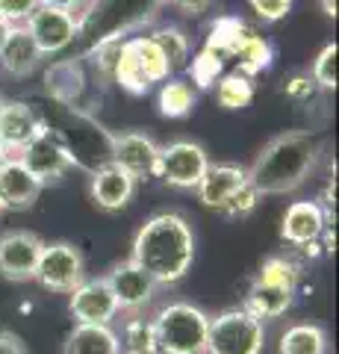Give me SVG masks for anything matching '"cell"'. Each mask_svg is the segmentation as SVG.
Masks as SVG:
<instances>
[{
    "instance_id": "5bb4252c",
    "label": "cell",
    "mask_w": 339,
    "mask_h": 354,
    "mask_svg": "<svg viewBox=\"0 0 339 354\" xmlns=\"http://www.w3.org/2000/svg\"><path fill=\"white\" fill-rule=\"evenodd\" d=\"M104 278L115 295L118 310H127V313H139L142 307H148L159 290V283L148 272H142L133 260L113 266V272L104 274Z\"/></svg>"
},
{
    "instance_id": "ee69618b",
    "label": "cell",
    "mask_w": 339,
    "mask_h": 354,
    "mask_svg": "<svg viewBox=\"0 0 339 354\" xmlns=\"http://www.w3.org/2000/svg\"><path fill=\"white\" fill-rule=\"evenodd\" d=\"M0 101H3V97H0Z\"/></svg>"
},
{
    "instance_id": "d590c367",
    "label": "cell",
    "mask_w": 339,
    "mask_h": 354,
    "mask_svg": "<svg viewBox=\"0 0 339 354\" xmlns=\"http://www.w3.org/2000/svg\"><path fill=\"white\" fill-rule=\"evenodd\" d=\"M283 92H287L292 101H310L316 95V83L310 74H292L283 80Z\"/></svg>"
},
{
    "instance_id": "7402d4cb",
    "label": "cell",
    "mask_w": 339,
    "mask_h": 354,
    "mask_svg": "<svg viewBox=\"0 0 339 354\" xmlns=\"http://www.w3.org/2000/svg\"><path fill=\"white\" fill-rule=\"evenodd\" d=\"M295 301V292L289 290H280V286H271V283H262V281H251L248 286V295H245V310L251 316H257L260 322L266 319H280L283 313H289V307Z\"/></svg>"
},
{
    "instance_id": "d4e9b609",
    "label": "cell",
    "mask_w": 339,
    "mask_h": 354,
    "mask_svg": "<svg viewBox=\"0 0 339 354\" xmlns=\"http://www.w3.org/2000/svg\"><path fill=\"white\" fill-rule=\"evenodd\" d=\"M280 354H327V334L322 325L298 322L280 334Z\"/></svg>"
},
{
    "instance_id": "836d02e7",
    "label": "cell",
    "mask_w": 339,
    "mask_h": 354,
    "mask_svg": "<svg viewBox=\"0 0 339 354\" xmlns=\"http://www.w3.org/2000/svg\"><path fill=\"white\" fill-rule=\"evenodd\" d=\"M39 6H41L39 0H0V18H3L9 27H24L27 18L36 12Z\"/></svg>"
},
{
    "instance_id": "d6986e66",
    "label": "cell",
    "mask_w": 339,
    "mask_h": 354,
    "mask_svg": "<svg viewBox=\"0 0 339 354\" xmlns=\"http://www.w3.org/2000/svg\"><path fill=\"white\" fill-rule=\"evenodd\" d=\"M41 50L36 48V41L30 39V32L24 27H12L9 36L0 48V71L15 77V80H24L41 65Z\"/></svg>"
},
{
    "instance_id": "6da1fadb",
    "label": "cell",
    "mask_w": 339,
    "mask_h": 354,
    "mask_svg": "<svg viewBox=\"0 0 339 354\" xmlns=\"http://www.w3.org/2000/svg\"><path fill=\"white\" fill-rule=\"evenodd\" d=\"M133 260L159 286H171L186 278L195 263V234L183 213L162 209L154 213L133 236Z\"/></svg>"
},
{
    "instance_id": "603a6c76",
    "label": "cell",
    "mask_w": 339,
    "mask_h": 354,
    "mask_svg": "<svg viewBox=\"0 0 339 354\" xmlns=\"http://www.w3.org/2000/svg\"><path fill=\"white\" fill-rule=\"evenodd\" d=\"M248 32H251V30H248V24H245L242 18L218 15L213 24H210V32H206L204 48L213 50V53H218L222 59H233L236 50H239V44L245 41Z\"/></svg>"
},
{
    "instance_id": "52a82bcc",
    "label": "cell",
    "mask_w": 339,
    "mask_h": 354,
    "mask_svg": "<svg viewBox=\"0 0 339 354\" xmlns=\"http://www.w3.org/2000/svg\"><path fill=\"white\" fill-rule=\"evenodd\" d=\"M206 169H210V153L201 142L174 139L168 145H159L157 177L171 189H195Z\"/></svg>"
},
{
    "instance_id": "2e32d148",
    "label": "cell",
    "mask_w": 339,
    "mask_h": 354,
    "mask_svg": "<svg viewBox=\"0 0 339 354\" xmlns=\"http://www.w3.org/2000/svg\"><path fill=\"white\" fill-rule=\"evenodd\" d=\"M139 183L130 177L124 169H118L115 162H106L101 169L89 174V195L95 207L106 209V213H118L136 198Z\"/></svg>"
},
{
    "instance_id": "e575fe53",
    "label": "cell",
    "mask_w": 339,
    "mask_h": 354,
    "mask_svg": "<svg viewBox=\"0 0 339 354\" xmlns=\"http://www.w3.org/2000/svg\"><path fill=\"white\" fill-rule=\"evenodd\" d=\"M292 3L295 0H248V6L254 9V15L260 21H269V24L287 18L292 12Z\"/></svg>"
},
{
    "instance_id": "44dd1931",
    "label": "cell",
    "mask_w": 339,
    "mask_h": 354,
    "mask_svg": "<svg viewBox=\"0 0 339 354\" xmlns=\"http://www.w3.org/2000/svg\"><path fill=\"white\" fill-rule=\"evenodd\" d=\"M62 354H122L118 330L113 325H74Z\"/></svg>"
},
{
    "instance_id": "277c9868",
    "label": "cell",
    "mask_w": 339,
    "mask_h": 354,
    "mask_svg": "<svg viewBox=\"0 0 339 354\" xmlns=\"http://www.w3.org/2000/svg\"><path fill=\"white\" fill-rule=\"evenodd\" d=\"M171 77V68L162 57L159 44L145 32V36H130L122 39L118 59L113 65L109 80L122 86L130 95H145L154 83H166Z\"/></svg>"
},
{
    "instance_id": "8fae6325",
    "label": "cell",
    "mask_w": 339,
    "mask_h": 354,
    "mask_svg": "<svg viewBox=\"0 0 339 354\" xmlns=\"http://www.w3.org/2000/svg\"><path fill=\"white\" fill-rule=\"evenodd\" d=\"M45 242L32 230H6L0 234V278L24 283L36 278V266Z\"/></svg>"
},
{
    "instance_id": "60d3db41",
    "label": "cell",
    "mask_w": 339,
    "mask_h": 354,
    "mask_svg": "<svg viewBox=\"0 0 339 354\" xmlns=\"http://www.w3.org/2000/svg\"><path fill=\"white\" fill-rule=\"evenodd\" d=\"M9 30H12V27H9L6 21L0 18V48H3V41H6V36H9Z\"/></svg>"
},
{
    "instance_id": "4dcf8cb0",
    "label": "cell",
    "mask_w": 339,
    "mask_h": 354,
    "mask_svg": "<svg viewBox=\"0 0 339 354\" xmlns=\"http://www.w3.org/2000/svg\"><path fill=\"white\" fill-rule=\"evenodd\" d=\"M186 71H189V83H195V92H198V88H213L218 77L224 74V59L218 57V53L201 48L189 59Z\"/></svg>"
},
{
    "instance_id": "cb8c5ba5",
    "label": "cell",
    "mask_w": 339,
    "mask_h": 354,
    "mask_svg": "<svg viewBox=\"0 0 339 354\" xmlns=\"http://www.w3.org/2000/svg\"><path fill=\"white\" fill-rule=\"evenodd\" d=\"M195 104H198V92L189 80L183 77H168L166 83H159L157 92V106L162 118H186L192 115Z\"/></svg>"
},
{
    "instance_id": "9a60e30c",
    "label": "cell",
    "mask_w": 339,
    "mask_h": 354,
    "mask_svg": "<svg viewBox=\"0 0 339 354\" xmlns=\"http://www.w3.org/2000/svg\"><path fill=\"white\" fill-rule=\"evenodd\" d=\"M248 183V169L239 162H210V169L201 177V183L195 186V195L206 209L222 213L224 204Z\"/></svg>"
},
{
    "instance_id": "f35d334b",
    "label": "cell",
    "mask_w": 339,
    "mask_h": 354,
    "mask_svg": "<svg viewBox=\"0 0 339 354\" xmlns=\"http://www.w3.org/2000/svg\"><path fill=\"white\" fill-rule=\"evenodd\" d=\"M177 9H183L186 15H201V12H206L210 9V3L213 0H171Z\"/></svg>"
},
{
    "instance_id": "5b68a950",
    "label": "cell",
    "mask_w": 339,
    "mask_h": 354,
    "mask_svg": "<svg viewBox=\"0 0 339 354\" xmlns=\"http://www.w3.org/2000/svg\"><path fill=\"white\" fill-rule=\"evenodd\" d=\"M262 346H266V325L245 307H231L210 316L206 354H262Z\"/></svg>"
},
{
    "instance_id": "8992f818",
    "label": "cell",
    "mask_w": 339,
    "mask_h": 354,
    "mask_svg": "<svg viewBox=\"0 0 339 354\" xmlns=\"http://www.w3.org/2000/svg\"><path fill=\"white\" fill-rule=\"evenodd\" d=\"M15 157L24 162V169L36 177L41 186L59 183L62 177L74 169V157H71L68 145H65L59 133L53 127H48L45 121H41V130L15 153Z\"/></svg>"
},
{
    "instance_id": "30bf717a",
    "label": "cell",
    "mask_w": 339,
    "mask_h": 354,
    "mask_svg": "<svg viewBox=\"0 0 339 354\" xmlns=\"http://www.w3.org/2000/svg\"><path fill=\"white\" fill-rule=\"evenodd\" d=\"M24 30L30 32V39L36 41L41 57H53V53H62L65 48L74 44V39L80 36V21H77V15L65 12V9L39 6L36 12L27 18Z\"/></svg>"
},
{
    "instance_id": "7bdbcfd3",
    "label": "cell",
    "mask_w": 339,
    "mask_h": 354,
    "mask_svg": "<svg viewBox=\"0 0 339 354\" xmlns=\"http://www.w3.org/2000/svg\"><path fill=\"white\" fill-rule=\"evenodd\" d=\"M0 216H3V207H0Z\"/></svg>"
},
{
    "instance_id": "74e56055",
    "label": "cell",
    "mask_w": 339,
    "mask_h": 354,
    "mask_svg": "<svg viewBox=\"0 0 339 354\" xmlns=\"http://www.w3.org/2000/svg\"><path fill=\"white\" fill-rule=\"evenodd\" d=\"M0 354H27V351H24V346H21V339L15 334L0 330Z\"/></svg>"
},
{
    "instance_id": "f1b7e54d",
    "label": "cell",
    "mask_w": 339,
    "mask_h": 354,
    "mask_svg": "<svg viewBox=\"0 0 339 354\" xmlns=\"http://www.w3.org/2000/svg\"><path fill=\"white\" fill-rule=\"evenodd\" d=\"M215 101L222 109H245L254 101V80L239 71H227L215 80Z\"/></svg>"
},
{
    "instance_id": "9c48e42d",
    "label": "cell",
    "mask_w": 339,
    "mask_h": 354,
    "mask_svg": "<svg viewBox=\"0 0 339 354\" xmlns=\"http://www.w3.org/2000/svg\"><path fill=\"white\" fill-rule=\"evenodd\" d=\"M109 160L118 169H124L136 183L151 180V177H157V165H159V142L139 130L113 133V139H109Z\"/></svg>"
},
{
    "instance_id": "d6a6232c",
    "label": "cell",
    "mask_w": 339,
    "mask_h": 354,
    "mask_svg": "<svg viewBox=\"0 0 339 354\" xmlns=\"http://www.w3.org/2000/svg\"><path fill=\"white\" fill-rule=\"evenodd\" d=\"M260 192L254 189V183H245L242 186V189H239L233 198H231V201H227L224 204V209H222V216H227V218H245L248 213H254V209H257V204H260Z\"/></svg>"
},
{
    "instance_id": "3957f363",
    "label": "cell",
    "mask_w": 339,
    "mask_h": 354,
    "mask_svg": "<svg viewBox=\"0 0 339 354\" xmlns=\"http://www.w3.org/2000/svg\"><path fill=\"white\" fill-rule=\"evenodd\" d=\"M154 334L159 354H206L210 316L192 301H171L154 316Z\"/></svg>"
},
{
    "instance_id": "b9f144b4",
    "label": "cell",
    "mask_w": 339,
    "mask_h": 354,
    "mask_svg": "<svg viewBox=\"0 0 339 354\" xmlns=\"http://www.w3.org/2000/svg\"><path fill=\"white\" fill-rule=\"evenodd\" d=\"M9 157H12V153H9V151H6V145H3V142H0V169H3V165H6V160H9Z\"/></svg>"
},
{
    "instance_id": "f546056e",
    "label": "cell",
    "mask_w": 339,
    "mask_h": 354,
    "mask_svg": "<svg viewBox=\"0 0 339 354\" xmlns=\"http://www.w3.org/2000/svg\"><path fill=\"white\" fill-rule=\"evenodd\" d=\"M118 342H122V354H159L154 322L139 313H133V319L124 322L122 334H118Z\"/></svg>"
},
{
    "instance_id": "83f0119b",
    "label": "cell",
    "mask_w": 339,
    "mask_h": 354,
    "mask_svg": "<svg viewBox=\"0 0 339 354\" xmlns=\"http://www.w3.org/2000/svg\"><path fill=\"white\" fill-rule=\"evenodd\" d=\"M301 263L287 257V254H271V257L262 260L260 272H257V281L262 283H271V286H280V290H289V292H298V283H301Z\"/></svg>"
},
{
    "instance_id": "8d00e7d4",
    "label": "cell",
    "mask_w": 339,
    "mask_h": 354,
    "mask_svg": "<svg viewBox=\"0 0 339 354\" xmlns=\"http://www.w3.org/2000/svg\"><path fill=\"white\" fill-rule=\"evenodd\" d=\"M41 6H53V9H65V12H71V15H83V6H86V0H39Z\"/></svg>"
},
{
    "instance_id": "484cf974",
    "label": "cell",
    "mask_w": 339,
    "mask_h": 354,
    "mask_svg": "<svg viewBox=\"0 0 339 354\" xmlns=\"http://www.w3.org/2000/svg\"><path fill=\"white\" fill-rule=\"evenodd\" d=\"M148 36L159 44V50H162V57H166L171 74L189 65V59H192V41H189V36H186V30H180L177 24H162L154 32H148Z\"/></svg>"
},
{
    "instance_id": "e0dca14e",
    "label": "cell",
    "mask_w": 339,
    "mask_h": 354,
    "mask_svg": "<svg viewBox=\"0 0 339 354\" xmlns=\"http://www.w3.org/2000/svg\"><path fill=\"white\" fill-rule=\"evenodd\" d=\"M41 130V115L27 101H0V142L15 153Z\"/></svg>"
},
{
    "instance_id": "ac0fdd59",
    "label": "cell",
    "mask_w": 339,
    "mask_h": 354,
    "mask_svg": "<svg viewBox=\"0 0 339 354\" xmlns=\"http://www.w3.org/2000/svg\"><path fill=\"white\" fill-rule=\"evenodd\" d=\"M41 189L45 186L24 169V162L18 157H9L0 169V207H3V213L6 209H30L39 201Z\"/></svg>"
},
{
    "instance_id": "4316f807",
    "label": "cell",
    "mask_w": 339,
    "mask_h": 354,
    "mask_svg": "<svg viewBox=\"0 0 339 354\" xmlns=\"http://www.w3.org/2000/svg\"><path fill=\"white\" fill-rule=\"evenodd\" d=\"M233 59H236V71L254 80L260 71H266L269 65L275 62V48H271L269 39H262V36H257V32L251 30L245 36V41L239 44V50H236Z\"/></svg>"
},
{
    "instance_id": "7a4b0ae2",
    "label": "cell",
    "mask_w": 339,
    "mask_h": 354,
    "mask_svg": "<svg viewBox=\"0 0 339 354\" xmlns=\"http://www.w3.org/2000/svg\"><path fill=\"white\" fill-rule=\"evenodd\" d=\"M322 153V142L304 130L280 133L262 145L248 165V180L260 195H287L307 183Z\"/></svg>"
},
{
    "instance_id": "ba28073f",
    "label": "cell",
    "mask_w": 339,
    "mask_h": 354,
    "mask_svg": "<svg viewBox=\"0 0 339 354\" xmlns=\"http://www.w3.org/2000/svg\"><path fill=\"white\" fill-rule=\"evenodd\" d=\"M50 292H71L86 281V260L74 242H45L36 266V278Z\"/></svg>"
},
{
    "instance_id": "4fadbf2b",
    "label": "cell",
    "mask_w": 339,
    "mask_h": 354,
    "mask_svg": "<svg viewBox=\"0 0 339 354\" xmlns=\"http://www.w3.org/2000/svg\"><path fill=\"white\" fill-rule=\"evenodd\" d=\"M327 227H333V221L327 218V213L322 209V204L310 201H292L283 213V221H280V239L287 245H295V248H304V245H313V242H322V234Z\"/></svg>"
},
{
    "instance_id": "7c38bea8",
    "label": "cell",
    "mask_w": 339,
    "mask_h": 354,
    "mask_svg": "<svg viewBox=\"0 0 339 354\" xmlns=\"http://www.w3.org/2000/svg\"><path fill=\"white\" fill-rule=\"evenodd\" d=\"M71 295V316L77 325H113L122 313L106 278H86L80 286H74Z\"/></svg>"
},
{
    "instance_id": "ab89813d",
    "label": "cell",
    "mask_w": 339,
    "mask_h": 354,
    "mask_svg": "<svg viewBox=\"0 0 339 354\" xmlns=\"http://www.w3.org/2000/svg\"><path fill=\"white\" fill-rule=\"evenodd\" d=\"M322 9L327 18H336V0H322Z\"/></svg>"
},
{
    "instance_id": "ffe728a7",
    "label": "cell",
    "mask_w": 339,
    "mask_h": 354,
    "mask_svg": "<svg viewBox=\"0 0 339 354\" xmlns=\"http://www.w3.org/2000/svg\"><path fill=\"white\" fill-rule=\"evenodd\" d=\"M83 86H86V74L77 59H59L45 71V92L50 95L53 104L74 106Z\"/></svg>"
},
{
    "instance_id": "1f68e13d",
    "label": "cell",
    "mask_w": 339,
    "mask_h": 354,
    "mask_svg": "<svg viewBox=\"0 0 339 354\" xmlns=\"http://www.w3.org/2000/svg\"><path fill=\"white\" fill-rule=\"evenodd\" d=\"M336 57H339V44L327 41L319 50V57L313 59L310 77H313L316 88H336Z\"/></svg>"
}]
</instances>
